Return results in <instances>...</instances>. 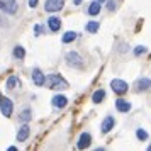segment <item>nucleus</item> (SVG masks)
I'll list each match as a JSON object with an SVG mask.
<instances>
[{
	"instance_id": "obj_12",
	"label": "nucleus",
	"mask_w": 151,
	"mask_h": 151,
	"mask_svg": "<svg viewBox=\"0 0 151 151\" xmlns=\"http://www.w3.org/2000/svg\"><path fill=\"white\" fill-rule=\"evenodd\" d=\"M116 107H117L119 112H129L131 104L127 102V100H124V99H119V100H116Z\"/></svg>"
},
{
	"instance_id": "obj_11",
	"label": "nucleus",
	"mask_w": 151,
	"mask_h": 151,
	"mask_svg": "<svg viewBox=\"0 0 151 151\" xmlns=\"http://www.w3.org/2000/svg\"><path fill=\"white\" fill-rule=\"evenodd\" d=\"M29 132H31V129H29V126L27 124H24L21 129H19V132H17V141L19 143H22V141H26L29 137Z\"/></svg>"
},
{
	"instance_id": "obj_21",
	"label": "nucleus",
	"mask_w": 151,
	"mask_h": 151,
	"mask_svg": "<svg viewBox=\"0 0 151 151\" xmlns=\"http://www.w3.org/2000/svg\"><path fill=\"white\" fill-rule=\"evenodd\" d=\"M17 83H19V78L12 75V76H10V78L7 80V88H9V90H14V87L17 85Z\"/></svg>"
},
{
	"instance_id": "obj_27",
	"label": "nucleus",
	"mask_w": 151,
	"mask_h": 151,
	"mask_svg": "<svg viewBox=\"0 0 151 151\" xmlns=\"http://www.w3.org/2000/svg\"><path fill=\"white\" fill-rule=\"evenodd\" d=\"M73 4H75V5H80V4H82V0H73Z\"/></svg>"
},
{
	"instance_id": "obj_5",
	"label": "nucleus",
	"mask_w": 151,
	"mask_h": 151,
	"mask_svg": "<svg viewBox=\"0 0 151 151\" xmlns=\"http://www.w3.org/2000/svg\"><path fill=\"white\" fill-rule=\"evenodd\" d=\"M110 87H112V90L116 92V93H119V95H122V93H126L127 92V83L124 82V80H119V78H114L112 82H110Z\"/></svg>"
},
{
	"instance_id": "obj_4",
	"label": "nucleus",
	"mask_w": 151,
	"mask_h": 151,
	"mask_svg": "<svg viewBox=\"0 0 151 151\" xmlns=\"http://www.w3.org/2000/svg\"><path fill=\"white\" fill-rule=\"evenodd\" d=\"M0 10L5 14H15L17 12V2L15 0H0Z\"/></svg>"
},
{
	"instance_id": "obj_2",
	"label": "nucleus",
	"mask_w": 151,
	"mask_h": 151,
	"mask_svg": "<svg viewBox=\"0 0 151 151\" xmlns=\"http://www.w3.org/2000/svg\"><path fill=\"white\" fill-rule=\"evenodd\" d=\"M12 109H14L12 100L7 99L5 95H0V110H2V114H4L5 117H10L12 116Z\"/></svg>"
},
{
	"instance_id": "obj_6",
	"label": "nucleus",
	"mask_w": 151,
	"mask_h": 151,
	"mask_svg": "<svg viewBox=\"0 0 151 151\" xmlns=\"http://www.w3.org/2000/svg\"><path fill=\"white\" fill-rule=\"evenodd\" d=\"M63 5H65V0H46V12H58V10H61Z\"/></svg>"
},
{
	"instance_id": "obj_18",
	"label": "nucleus",
	"mask_w": 151,
	"mask_h": 151,
	"mask_svg": "<svg viewBox=\"0 0 151 151\" xmlns=\"http://www.w3.org/2000/svg\"><path fill=\"white\" fill-rule=\"evenodd\" d=\"M99 27H100V24H99L97 21H92V22H88V24H87V31H88L90 34L97 32V31H99Z\"/></svg>"
},
{
	"instance_id": "obj_23",
	"label": "nucleus",
	"mask_w": 151,
	"mask_h": 151,
	"mask_svg": "<svg viewBox=\"0 0 151 151\" xmlns=\"http://www.w3.org/2000/svg\"><path fill=\"white\" fill-rule=\"evenodd\" d=\"M143 53H146V48H144V46H137V48L134 49V55H136V56L143 55Z\"/></svg>"
},
{
	"instance_id": "obj_14",
	"label": "nucleus",
	"mask_w": 151,
	"mask_h": 151,
	"mask_svg": "<svg viewBox=\"0 0 151 151\" xmlns=\"http://www.w3.org/2000/svg\"><path fill=\"white\" fill-rule=\"evenodd\" d=\"M100 5H102V4H100L99 0L92 2V4H90V7H88V14L90 15H97L99 12H100Z\"/></svg>"
},
{
	"instance_id": "obj_8",
	"label": "nucleus",
	"mask_w": 151,
	"mask_h": 151,
	"mask_svg": "<svg viewBox=\"0 0 151 151\" xmlns=\"http://www.w3.org/2000/svg\"><path fill=\"white\" fill-rule=\"evenodd\" d=\"M32 82H34L37 87L44 85V82H46V76L42 75V71H41L39 68H34V70H32Z\"/></svg>"
},
{
	"instance_id": "obj_17",
	"label": "nucleus",
	"mask_w": 151,
	"mask_h": 151,
	"mask_svg": "<svg viewBox=\"0 0 151 151\" xmlns=\"http://www.w3.org/2000/svg\"><path fill=\"white\" fill-rule=\"evenodd\" d=\"M104 97H105V92H104V90H97L95 93L92 95V100H93L95 104H100L104 100Z\"/></svg>"
},
{
	"instance_id": "obj_29",
	"label": "nucleus",
	"mask_w": 151,
	"mask_h": 151,
	"mask_svg": "<svg viewBox=\"0 0 151 151\" xmlns=\"http://www.w3.org/2000/svg\"><path fill=\"white\" fill-rule=\"evenodd\" d=\"M150 151H151V146H150Z\"/></svg>"
},
{
	"instance_id": "obj_24",
	"label": "nucleus",
	"mask_w": 151,
	"mask_h": 151,
	"mask_svg": "<svg viewBox=\"0 0 151 151\" xmlns=\"http://www.w3.org/2000/svg\"><path fill=\"white\" fill-rule=\"evenodd\" d=\"M107 9H109V10H114V9H116V2H114V0H109V2H107Z\"/></svg>"
},
{
	"instance_id": "obj_26",
	"label": "nucleus",
	"mask_w": 151,
	"mask_h": 151,
	"mask_svg": "<svg viewBox=\"0 0 151 151\" xmlns=\"http://www.w3.org/2000/svg\"><path fill=\"white\" fill-rule=\"evenodd\" d=\"M39 32H41V26H36V36H39Z\"/></svg>"
},
{
	"instance_id": "obj_22",
	"label": "nucleus",
	"mask_w": 151,
	"mask_h": 151,
	"mask_svg": "<svg viewBox=\"0 0 151 151\" xmlns=\"http://www.w3.org/2000/svg\"><path fill=\"white\" fill-rule=\"evenodd\" d=\"M136 136H137V139L144 141V139H148V132H146L144 129H137L136 131Z\"/></svg>"
},
{
	"instance_id": "obj_20",
	"label": "nucleus",
	"mask_w": 151,
	"mask_h": 151,
	"mask_svg": "<svg viewBox=\"0 0 151 151\" xmlns=\"http://www.w3.org/2000/svg\"><path fill=\"white\" fill-rule=\"evenodd\" d=\"M14 56H15V58H19V60H22V58L26 56L24 48H22V46H15V48H14Z\"/></svg>"
},
{
	"instance_id": "obj_15",
	"label": "nucleus",
	"mask_w": 151,
	"mask_h": 151,
	"mask_svg": "<svg viewBox=\"0 0 151 151\" xmlns=\"http://www.w3.org/2000/svg\"><path fill=\"white\" fill-rule=\"evenodd\" d=\"M151 87V80L150 78H141L137 82V90H148Z\"/></svg>"
},
{
	"instance_id": "obj_28",
	"label": "nucleus",
	"mask_w": 151,
	"mask_h": 151,
	"mask_svg": "<svg viewBox=\"0 0 151 151\" xmlns=\"http://www.w3.org/2000/svg\"><path fill=\"white\" fill-rule=\"evenodd\" d=\"M99 2H100V4H102V2H105V0H99Z\"/></svg>"
},
{
	"instance_id": "obj_1",
	"label": "nucleus",
	"mask_w": 151,
	"mask_h": 151,
	"mask_svg": "<svg viewBox=\"0 0 151 151\" xmlns=\"http://www.w3.org/2000/svg\"><path fill=\"white\" fill-rule=\"evenodd\" d=\"M46 87L51 90H65V88H68V82L63 78V76L60 75H56V73H51V75L46 76Z\"/></svg>"
},
{
	"instance_id": "obj_10",
	"label": "nucleus",
	"mask_w": 151,
	"mask_h": 151,
	"mask_svg": "<svg viewBox=\"0 0 151 151\" xmlns=\"http://www.w3.org/2000/svg\"><path fill=\"white\" fill-rule=\"evenodd\" d=\"M114 124H116V121H114V117H112V116L105 117V119H104V122H102V132H104V134H107V132L114 127Z\"/></svg>"
},
{
	"instance_id": "obj_9",
	"label": "nucleus",
	"mask_w": 151,
	"mask_h": 151,
	"mask_svg": "<svg viewBox=\"0 0 151 151\" xmlns=\"http://www.w3.org/2000/svg\"><path fill=\"white\" fill-rule=\"evenodd\" d=\"M66 104H68V99H66L65 95H55L53 97V105H55L56 109L66 107Z\"/></svg>"
},
{
	"instance_id": "obj_3",
	"label": "nucleus",
	"mask_w": 151,
	"mask_h": 151,
	"mask_svg": "<svg viewBox=\"0 0 151 151\" xmlns=\"http://www.w3.org/2000/svg\"><path fill=\"white\" fill-rule=\"evenodd\" d=\"M83 60L82 56L78 55V53H75V51H70V53H66V63H68L70 66H75V68H82L83 66Z\"/></svg>"
},
{
	"instance_id": "obj_16",
	"label": "nucleus",
	"mask_w": 151,
	"mask_h": 151,
	"mask_svg": "<svg viewBox=\"0 0 151 151\" xmlns=\"http://www.w3.org/2000/svg\"><path fill=\"white\" fill-rule=\"evenodd\" d=\"M76 39V32L75 31H68V32H65L63 34V42H71Z\"/></svg>"
},
{
	"instance_id": "obj_25",
	"label": "nucleus",
	"mask_w": 151,
	"mask_h": 151,
	"mask_svg": "<svg viewBox=\"0 0 151 151\" xmlns=\"http://www.w3.org/2000/svg\"><path fill=\"white\" fill-rule=\"evenodd\" d=\"M36 5H37V0H29V7L31 9H34Z\"/></svg>"
},
{
	"instance_id": "obj_19",
	"label": "nucleus",
	"mask_w": 151,
	"mask_h": 151,
	"mask_svg": "<svg viewBox=\"0 0 151 151\" xmlns=\"http://www.w3.org/2000/svg\"><path fill=\"white\" fill-rule=\"evenodd\" d=\"M19 119H21L22 122H29V121H31V109H24L22 110V114L19 116Z\"/></svg>"
},
{
	"instance_id": "obj_13",
	"label": "nucleus",
	"mask_w": 151,
	"mask_h": 151,
	"mask_svg": "<svg viewBox=\"0 0 151 151\" xmlns=\"http://www.w3.org/2000/svg\"><path fill=\"white\" fill-rule=\"evenodd\" d=\"M48 26H49V29H51L53 32H56V31H60V27H61V21H60L58 17H49Z\"/></svg>"
},
{
	"instance_id": "obj_7",
	"label": "nucleus",
	"mask_w": 151,
	"mask_h": 151,
	"mask_svg": "<svg viewBox=\"0 0 151 151\" xmlns=\"http://www.w3.org/2000/svg\"><path fill=\"white\" fill-rule=\"evenodd\" d=\"M90 141H92V136H90L88 132H83L82 136L78 137L76 148H78V150H85V148H88L90 146Z\"/></svg>"
}]
</instances>
